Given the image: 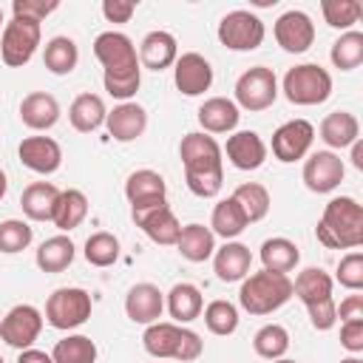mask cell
<instances>
[{
	"label": "cell",
	"mask_w": 363,
	"mask_h": 363,
	"mask_svg": "<svg viewBox=\"0 0 363 363\" xmlns=\"http://www.w3.org/2000/svg\"><path fill=\"white\" fill-rule=\"evenodd\" d=\"M264 23L258 14L235 9L218 23V43L230 51H255L264 43Z\"/></svg>",
	"instance_id": "obj_10"
},
{
	"label": "cell",
	"mask_w": 363,
	"mask_h": 363,
	"mask_svg": "<svg viewBox=\"0 0 363 363\" xmlns=\"http://www.w3.org/2000/svg\"><path fill=\"white\" fill-rule=\"evenodd\" d=\"M179 60V45H176V37L167 34V31H147L142 37V45H139V65L150 68V71H164L170 68L173 62Z\"/></svg>",
	"instance_id": "obj_22"
},
{
	"label": "cell",
	"mask_w": 363,
	"mask_h": 363,
	"mask_svg": "<svg viewBox=\"0 0 363 363\" xmlns=\"http://www.w3.org/2000/svg\"><path fill=\"white\" fill-rule=\"evenodd\" d=\"M94 57L102 62V85L113 99H130L142 85V65L133 40L122 31H102L94 40Z\"/></svg>",
	"instance_id": "obj_1"
},
{
	"label": "cell",
	"mask_w": 363,
	"mask_h": 363,
	"mask_svg": "<svg viewBox=\"0 0 363 363\" xmlns=\"http://www.w3.org/2000/svg\"><path fill=\"white\" fill-rule=\"evenodd\" d=\"M278 99V79L272 68L255 65L235 79V105L244 111H267Z\"/></svg>",
	"instance_id": "obj_11"
},
{
	"label": "cell",
	"mask_w": 363,
	"mask_h": 363,
	"mask_svg": "<svg viewBox=\"0 0 363 363\" xmlns=\"http://www.w3.org/2000/svg\"><path fill=\"white\" fill-rule=\"evenodd\" d=\"M238 105L227 96H210L199 108V125L204 133H230L238 125Z\"/></svg>",
	"instance_id": "obj_26"
},
{
	"label": "cell",
	"mask_w": 363,
	"mask_h": 363,
	"mask_svg": "<svg viewBox=\"0 0 363 363\" xmlns=\"http://www.w3.org/2000/svg\"><path fill=\"white\" fill-rule=\"evenodd\" d=\"M284 96L292 105H320L332 96V77L318 62H301L284 74Z\"/></svg>",
	"instance_id": "obj_7"
},
{
	"label": "cell",
	"mask_w": 363,
	"mask_h": 363,
	"mask_svg": "<svg viewBox=\"0 0 363 363\" xmlns=\"http://www.w3.org/2000/svg\"><path fill=\"white\" fill-rule=\"evenodd\" d=\"M57 9H60V0H14L11 3L14 17H28V20H37V23H43Z\"/></svg>",
	"instance_id": "obj_46"
},
{
	"label": "cell",
	"mask_w": 363,
	"mask_h": 363,
	"mask_svg": "<svg viewBox=\"0 0 363 363\" xmlns=\"http://www.w3.org/2000/svg\"><path fill=\"white\" fill-rule=\"evenodd\" d=\"M201 309H204V298H201V292H199L196 284L182 281V284H176L167 292V312H170L173 320L190 323V320H196L201 315Z\"/></svg>",
	"instance_id": "obj_31"
},
{
	"label": "cell",
	"mask_w": 363,
	"mask_h": 363,
	"mask_svg": "<svg viewBox=\"0 0 363 363\" xmlns=\"http://www.w3.org/2000/svg\"><path fill=\"white\" fill-rule=\"evenodd\" d=\"M252 349H255V354L264 357V360H278V357H284L286 349H289V332H286L281 323H267V326H261V329L255 332Z\"/></svg>",
	"instance_id": "obj_39"
},
{
	"label": "cell",
	"mask_w": 363,
	"mask_h": 363,
	"mask_svg": "<svg viewBox=\"0 0 363 363\" xmlns=\"http://www.w3.org/2000/svg\"><path fill=\"white\" fill-rule=\"evenodd\" d=\"M0 26H6V23H3V6H0Z\"/></svg>",
	"instance_id": "obj_55"
},
{
	"label": "cell",
	"mask_w": 363,
	"mask_h": 363,
	"mask_svg": "<svg viewBox=\"0 0 363 363\" xmlns=\"http://www.w3.org/2000/svg\"><path fill=\"white\" fill-rule=\"evenodd\" d=\"M250 264H252V252L241 241H227L221 250L213 252V269L224 284L244 281L250 275Z\"/></svg>",
	"instance_id": "obj_24"
},
{
	"label": "cell",
	"mask_w": 363,
	"mask_h": 363,
	"mask_svg": "<svg viewBox=\"0 0 363 363\" xmlns=\"http://www.w3.org/2000/svg\"><path fill=\"white\" fill-rule=\"evenodd\" d=\"M54 363H96V343L88 335H68L51 349Z\"/></svg>",
	"instance_id": "obj_37"
},
{
	"label": "cell",
	"mask_w": 363,
	"mask_h": 363,
	"mask_svg": "<svg viewBox=\"0 0 363 363\" xmlns=\"http://www.w3.org/2000/svg\"><path fill=\"white\" fill-rule=\"evenodd\" d=\"M247 227V216L244 210L238 207V201L230 196V199H221L216 207H213V216H210V230L213 235H221V238H235L241 235Z\"/></svg>",
	"instance_id": "obj_34"
},
{
	"label": "cell",
	"mask_w": 363,
	"mask_h": 363,
	"mask_svg": "<svg viewBox=\"0 0 363 363\" xmlns=\"http://www.w3.org/2000/svg\"><path fill=\"white\" fill-rule=\"evenodd\" d=\"M173 65V82L184 96H199L213 85V65L201 54L187 51Z\"/></svg>",
	"instance_id": "obj_17"
},
{
	"label": "cell",
	"mask_w": 363,
	"mask_h": 363,
	"mask_svg": "<svg viewBox=\"0 0 363 363\" xmlns=\"http://www.w3.org/2000/svg\"><path fill=\"white\" fill-rule=\"evenodd\" d=\"M105 116H108L105 102L96 94H79L68 108V119H71L74 130H79V133H94L105 122Z\"/></svg>",
	"instance_id": "obj_32"
},
{
	"label": "cell",
	"mask_w": 363,
	"mask_h": 363,
	"mask_svg": "<svg viewBox=\"0 0 363 363\" xmlns=\"http://www.w3.org/2000/svg\"><path fill=\"white\" fill-rule=\"evenodd\" d=\"M60 190L51 182H34L23 190L20 196V207L31 221H51L54 207H57Z\"/></svg>",
	"instance_id": "obj_27"
},
{
	"label": "cell",
	"mask_w": 363,
	"mask_h": 363,
	"mask_svg": "<svg viewBox=\"0 0 363 363\" xmlns=\"http://www.w3.org/2000/svg\"><path fill=\"white\" fill-rule=\"evenodd\" d=\"M0 363H6V360H3V357H0Z\"/></svg>",
	"instance_id": "obj_56"
},
{
	"label": "cell",
	"mask_w": 363,
	"mask_h": 363,
	"mask_svg": "<svg viewBox=\"0 0 363 363\" xmlns=\"http://www.w3.org/2000/svg\"><path fill=\"white\" fill-rule=\"evenodd\" d=\"M17 156L28 170L43 173V176L57 173L60 164H62V147L51 136H28V139H23L20 147H17Z\"/></svg>",
	"instance_id": "obj_18"
},
{
	"label": "cell",
	"mask_w": 363,
	"mask_h": 363,
	"mask_svg": "<svg viewBox=\"0 0 363 363\" xmlns=\"http://www.w3.org/2000/svg\"><path fill=\"white\" fill-rule=\"evenodd\" d=\"M136 11V3L133 0H105L102 3V14L108 23H128Z\"/></svg>",
	"instance_id": "obj_47"
},
{
	"label": "cell",
	"mask_w": 363,
	"mask_h": 363,
	"mask_svg": "<svg viewBox=\"0 0 363 363\" xmlns=\"http://www.w3.org/2000/svg\"><path fill=\"white\" fill-rule=\"evenodd\" d=\"M179 156L184 164V182L187 190L199 199H213L221 193L224 184V153L218 147V142L204 133V130H193L182 139L179 145Z\"/></svg>",
	"instance_id": "obj_2"
},
{
	"label": "cell",
	"mask_w": 363,
	"mask_h": 363,
	"mask_svg": "<svg viewBox=\"0 0 363 363\" xmlns=\"http://www.w3.org/2000/svg\"><path fill=\"white\" fill-rule=\"evenodd\" d=\"M340 363H363L360 357H346V360H340Z\"/></svg>",
	"instance_id": "obj_53"
},
{
	"label": "cell",
	"mask_w": 363,
	"mask_h": 363,
	"mask_svg": "<svg viewBox=\"0 0 363 363\" xmlns=\"http://www.w3.org/2000/svg\"><path fill=\"white\" fill-rule=\"evenodd\" d=\"M275 43L289 51V54H303L312 43H315V23L306 11H284L278 20H275Z\"/></svg>",
	"instance_id": "obj_16"
},
{
	"label": "cell",
	"mask_w": 363,
	"mask_h": 363,
	"mask_svg": "<svg viewBox=\"0 0 363 363\" xmlns=\"http://www.w3.org/2000/svg\"><path fill=\"white\" fill-rule=\"evenodd\" d=\"M119 258V238L111 233H94L85 241V261L91 267H111Z\"/></svg>",
	"instance_id": "obj_43"
},
{
	"label": "cell",
	"mask_w": 363,
	"mask_h": 363,
	"mask_svg": "<svg viewBox=\"0 0 363 363\" xmlns=\"http://www.w3.org/2000/svg\"><path fill=\"white\" fill-rule=\"evenodd\" d=\"M40 37H43V28L37 20H28V17H11L3 28V40H0V57L9 68H20L26 65L37 45H40Z\"/></svg>",
	"instance_id": "obj_9"
},
{
	"label": "cell",
	"mask_w": 363,
	"mask_h": 363,
	"mask_svg": "<svg viewBox=\"0 0 363 363\" xmlns=\"http://www.w3.org/2000/svg\"><path fill=\"white\" fill-rule=\"evenodd\" d=\"M105 125L116 142H133L147 128V111L136 102H122L105 116Z\"/></svg>",
	"instance_id": "obj_23"
},
{
	"label": "cell",
	"mask_w": 363,
	"mask_h": 363,
	"mask_svg": "<svg viewBox=\"0 0 363 363\" xmlns=\"http://www.w3.org/2000/svg\"><path fill=\"white\" fill-rule=\"evenodd\" d=\"M20 119L31 130H48L60 119V102L51 94H45V91H34V94L23 96V102H20Z\"/></svg>",
	"instance_id": "obj_25"
},
{
	"label": "cell",
	"mask_w": 363,
	"mask_h": 363,
	"mask_svg": "<svg viewBox=\"0 0 363 363\" xmlns=\"http://www.w3.org/2000/svg\"><path fill=\"white\" fill-rule=\"evenodd\" d=\"M349 147H352V164H354L357 170H363V142H360V139H354Z\"/></svg>",
	"instance_id": "obj_51"
},
{
	"label": "cell",
	"mask_w": 363,
	"mask_h": 363,
	"mask_svg": "<svg viewBox=\"0 0 363 363\" xmlns=\"http://www.w3.org/2000/svg\"><path fill=\"white\" fill-rule=\"evenodd\" d=\"M6 190H9V179H6V173L0 170V199L6 196Z\"/></svg>",
	"instance_id": "obj_52"
},
{
	"label": "cell",
	"mask_w": 363,
	"mask_h": 363,
	"mask_svg": "<svg viewBox=\"0 0 363 363\" xmlns=\"http://www.w3.org/2000/svg\"><path fill=\"white\" fill-rule=\"evenodd\" d=\"M125 196L130 201V210L164 204L167 201V184L156 170H133L125 182Z\"/></svg>",
	"instance_id": "obj_21"
},
{
	"label": "cell",
	"mask_w": 363,
	"mask_h": 363,
	"mask_svg": "<svg viewBox=\"0 0 363 363\" xmlns=\"http://www.w3.org/2000/svg\"><path fill=\"white\" fill-rule=\"evenodd\" d=\"M343 159L332 150H315L303 162V184L312 193H332L343 182Z\"/></svg>",
	"instance_id": "obj_15"
},
{
	"label": "cell",
	"mask_w": 363,
	"mask_h": 363,
	"mask_svg": "<svg viewBox=\"0 0 363 363\" xmlns=\"http://www.w3.org/2000/svg\"><path fill=\"white\" fill-rule=\"evenodd\" d=\"M275 363H298V360H286V357H278Z\"/></svg>",
	"instance_id": "obj_54"
},
{
	"label": "cell",
	"mask_w": 363,
	"mask_h": 363,
	"mask_svg": "<svg viewBox=\"0 0 363 363\" xmlns=\"http://www.w3.org/2000/svg\"><path fill=\"white\" fill-rule=\"evenodd\" d=\"M298 261H301V252H298V247L289 238L278 235V238H267L261 244V264H264L267 272L286 275V272H292L298 267Z\"/></svg>",
	"instance_id": "obj_33"
},
{
	"label": "cell",
	"mask_w": 363,
	"mask_h": 363,
	"mask_svg": "<svg viewBox=\"0 0 363 363\" xmlns=\"http://www.w3.org/2000/svg\"><path fill=\"white\" fill-rule=\"evenodd\" d=\"M332 65L340 71H352L363 62V34L360 31H346L332 43Z\"/></svg>",
	"instance_id": "obj_40"
},
{
	"label": "cell",
	"mask_w": 363,
	"mask_h": 363,
	"mask_svg": "<svg viewBox=\"0 0 363 363\" xmlns=\"http://www.w3.org/2000/svg\"><path fill=\"white\" fill-rule=\"evenodd\" d=\"M337 318H340L343 323H349V320H363V295H349L346 301H340Z\"/></svg>",
	"instance_id": "obj_49"
},
{
	"label": "cell",
	"mask_w": 363,
	"mask_h": 363,
	"mask_svg": "<svg viewBox=\"0 0 363 363\" xmlns=\"http://www.w3.org/2000/svg\"><path fill=\"white\" fill-rule=\"evenodd\" d=\"M142 346L147 354L153 357H173L179 363H190L196 357H201L204 343L193 329H184L179 323H150L142 335Z\"/></svg>",
	"instance_id": "obj_6"
},
{
	"label": "cell",
	"mask_w": 363,
	"mask_h": 363,
	"mask_svg": "<svg viewBox=\"0 0 363 363\" xmlns=\"http://www.w3.org/2000/svg\"><path fill=\"white\" fill-rule=\"evenodd\" d=\"M320 11H323L326 26L349 31V28L360 20L363 6H360L357 0H323V3H320Z\"/></svg>",
	"instance_id": "obj_42"
},
{
	"label": "cell",
	"mask_w": 363,
	"mask_h": 363,
	"mask_svg": "<svg viewBox=\"0 0 363 363\" xmlns=\"http://www.w3.org/2000/svg\"><path fill=\"white\" fill-rule=\"evenodd\" d=\"M43 62H45V68H48L51 74L65 77V74H71V71L77 68V62H79V48H77V43H74L71 37H51V40L45 43Z\"/></svg>",
	"instance_id": "obj_35"
},
{
	"label": "cell",
	"mask_w": 363,
	"mask_h": 363,
	"mask_svg": "<svg viewBox=\"0 0 363 363\" xmlns=\"http://www.w3.org/2000/svg\"><path fill=\"white\" fill-rule=\"evenodd\" d=\"M230 164L238 170H258L267 162V145L255 130H238L233 136H227L224 150Z\"/></svg>",
	"instance_id": "obj_19"
},
{
	"label": "cell",
	"mask_w": 363,
	"mask_h": 363,
	"mask_svg": "<svg viewBox=\"0 0 363 363\" xmlns=\"http://www.w3.org/2000/svg\"><path fill=\"white\" fill-rule=\"evenodd\" d=\"M357 136H360V122L349 111H335V113L323 116V122H320V139L335 150L349 147Z\"/></svg>",
	"instance_id": "obj_28"
},
{
	"label": "cell",
	"mask_w": 363,
	"mask_h": 363,
	"mask_svg": "<svg viewBox=\"0 0 363 363\" xmlns=\"http://www.w3.org/2000/svg\"><path fill=\"white\" fill-rule=\"evenodd\" d=\"M233 199H235L238 207L244 210L247 224L261 221V218L269 213V190H267L264 184H258V182H244V184H238L235 193H233Z\"/></svg>",
	"instance_id": "obj_38"
},
{
	"label": "cell",
	"mask_w": 363,
	"mask_h": 363,
	"mask_svg": "<svg viewBox=\"0 0 363 363\" xmlns=\"http://www.w3.org/2000/svg\"><path fill=\"white\" fill-rule=\"evenodd\" d=\"M337 281H340V286H346V289H363V252H349V255H343L340 258V264H337Z\"/></svg>",
	"instance_id": "obj_45"
},
{
	"label": "cell",
	"mask_w": 363,
	"mask_h": 363,
	"mask_svg": "<svg viewBox=\"0 0 363 363\" xmlns=\"http://www.w3.org/2000/svg\"><path fill=\"white\" fill-rule=\"evenodd\" d=\"M91 309H94V301L85 289L79 286H60L48 295L45 301V320L54 326V329H77L82 326L88 318H91Z\"/></svg>",
	"instance_id": "obj_8"
},
{
	"label": "cell",
	"mask_w": 363,
	"mask_h": 363,
	"mask_svg": "<svg viewBox=\"0 0 363 363\" xmlns=\"http://www.w3.org/2000/svg\"><path fill=\"white\" fill-rule=\"evenodd\" d=\"M88 216V199L82 190L77 187H68V190H60V199H57V207H54V227L68 233V230H77Z\"/></svg>",
	"instance_id": "obj_29"
},
{
	"label": "cell",
	"mask_w": 363,
	"mask_h": 363,
	"mask_svg": "<svg viewBox=\"0 0 363 363\" xmlns=\"http://www.w3.org/2000/svg\"><path fill=\"white\" fill-rule=\"evenodd\" d=\"M130 218L136 221V227L153 241V244H162V247H170L179 241V233H182V224L179 218L173 216V210L164 204H153V207H139V210H130Z\"/></svg>",
	"instance_id": "obj_13"
},
{
	"label": "cell",
	"mask_w": 363,
	"mask_h": 363,
	"mask_svg": "<svg viewBox=\"0 0 363 363\" xmlns=\"http://www.w3.org/2000/svg\"><path fill=\"white\" fill-rule=\"evenodd\" d=\"M43 332V312L31 303H17L6 312L0 320V340H6L11 349H31V343Z\"/></svg>",
	"instance_id": "obj_12"
},
{
	"label": "cell",
	"mask_w": 363,
	"mask_h": 363,
	"mask_svg": "<svg viewBox=\"0 0 363 363\" xmlns=\"http://www.w3.org/2000/svg\"><path fill=\"white\" fill-rule=\"evenodd\" d=\"M162 309H164V295L159 292L156 284H136L128 289L125 295V315L133 320V323H156L162 318Z\"/></svg>",
	"instance_id": "obj_20"
},
{
	"label": "cell",
	"mask_w": 363,
	"mask_h": 363,
	"mask_svg": "<svg viewBox=\"0 0 363 363\" xmlns=\"http://www.w3.org/2000/svg\"><path fill=\"white\" fill-rule=\"evenodd\" d=\"M292 295H298L309 312V320L318 332H329L337 323V306L332 298V278L320 267H306L292 281Z\"/></svg>",
	"instance_id": "obj_4"
},
{
	"label": "cell",
	"mask_w": 363,
	"mask_h": 363,
	"mask_svg": "<svg viewBox=\"0 0 363 363\" xmlns=\"http://www.w3.org/2000/svg\"><path fill=\"white\" fill-rule=\"evenodd\" d=\"M315 128L306 119H289L272 133V156L278 162H298L309 153Z\"/></svg>",
	"instance_id": "obj_14"
},
{
	"label": "cell",
	"mask_w": 363,
	"mask_h": 363,
	"mask_svg": "<svg viewBox=\"0 0 363 363\" xmlns=\"http://www.w3.org/2000/svg\"><path fill=\"white\" fill-rule=\"evenodd\" d=\"M74 241L68 235H51L37 250V267L43 272H62L74 261Z\"/></svg>",
	"instance_id": "obj_36"
},
{
	"label": "cell",
	"mask_w": 363,
	"mask_h": 363,
	"mask_svg": "<svg viewBox=\"0 0 363 363\" xmlns=\"http://www.w3.org/2000/svg\"><path fill=\"white\" fill-rule=\"evenodd\" d=\"M204 323H207V329L213 332V335H233L235 329H238V309H235V303H230V301H210L207 306H204Z\"/></svg>",
	"instance_id": "obj_41"
},
{
	"label": "cell",
	"mask_w": 363,
	"mask_h": 363,
	"mask_svg": "<svg viewBox=\"0 0 363 363\" xmlns=\"http://www.w3.org/2000/svg\"><path fill=\"white\" fill-rule=\"evenodd\" d=\"M31 238H34V230L20 218H6L0 224V252H9V255L23 252L31 244Z\"/></svg>",
	"instance_id": "obj_44"
},
{
	"label": "cell",
	"mask_w": 363,
	"mask_h": 363,
	"mask_svg": "<svg viewBox=\"0 0 363 363\" xmlns=\"http://www.w3.org/2000/svg\"><path fill=\"white\" fill-rule=\"evenodd\" d=\"M289 298H292V278L281 272H267V269L244 278L238 289V303L250 315H269L281 309Z\"/></svg>",
	"instance_id": "obj_5"
},
{
	"label": "cell",
	"mask_w": 363,
	"mask_h": 363,
	"mask_svg": "<svg viewBox=\"0 0 363 363\" xmlns=\"http://www.w3.org/2000/svg\"><path fill=\"white\" fill-rule=\"evenodd\" d=\"M340 346L352 354L363 352V320H349L340 326Z\"/></svg>",
	"instance_id": "obj_48"
},
{
	"label": "cell",
	"mask_w": 363,
	"mask_h": 363,
	"mask_svg": "<svg viewBox=\"0 0 363 363\" xmlns=\"http://www.w3.org/2000/svg\"><path fill=\"white\" fill-rule=\"evenodd\" d=\"M176 247H179L182 258H187L193 264H201L216 252V235L204 224H187V227H182Z\"/></svg>",
	"instance_id": "obj_30"
},
{
	"label": "cell",
	"mask_w": 363,
	"mask_h": 363,
	"mask_svg": "<svg viewBox=\"0 0 363 363\" xmlns=\"http://www.w3.org/2000/svg\"><path fill=\"white\" fill-rule=\"evenodd\" d=\"M17 363H54V360H51V354L40 352V349H23Z\"/></svg>",
	"instance_id": "obj_50"
},
{
	"label": "cell",
	"mask_w": 363,
	"mask_h": 363,
	"mask_svg": "<svg viewBox=\"0 0 363 363\" xmlns=\"http://www.w3.org/2000/svg\"><path fill=\"white\" fill-rule=\"evenodd\" d=\"M315 235L329 250H354L363 244V207L352 196H337L323 207Z\"/></svg>",
	"instance_id": "obj_3"
}]
</instances>
